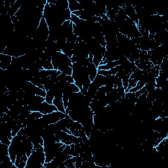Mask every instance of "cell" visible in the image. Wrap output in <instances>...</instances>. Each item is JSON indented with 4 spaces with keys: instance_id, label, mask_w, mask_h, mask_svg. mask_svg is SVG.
<instances>
[{
    "instance_id": "cell-1",
    "label": "cell",
    "mask_w": 168,
    "mask_h": 168,
    "mask_svg": "<svg viewBox=\"0 0 168 168\" xmlns=\"http://www.w3.org/2000/svg\"><path fill=\"white\" fill-rule=\"evenodd\" d=\"M45 163V154L43 147L34 150L28 157L25 168H42Z\"/></svg>"
},
{
    "instance_id": "cell-2",
    "label": "cell",
    "mask_w": 168,
    "mask_h": 168,
    "mask_svg": "<svg viewBox=\"0 0 168 168\" xmlns=\"http://www.w3.org/2000/svg\"><path fill=\"white\" fill-rule=\"evenodd\" d=\"M66 147V145L62 142H55L51 145L44 147V152L45 154V163L50 162L55 158L58 154L63 151Z\"/></svg>"
},
{
    "instance_id": "cell-3",
    "label": "cell",
    "mask_w": 168,
    "mask_h": 168,
    "mask_svg": "<svg viewBox=\"0 0 168 168\" xmlns=\"http://www.w3.org/2000/svg\"><path fill=\"white\" fill-rule=\"evenodd\" d=\"M66 116V113H63L60 111H55L52 113L47 114H43L42 118L45 120V122L47 123V125L55 123L61 119L65 118Z\"/></svg>"
},
{
    "instance_id": "cell-4",
    "label": "cell",
    "mask_w": 168,
    "mask_h": 168,
    "mask_svg": "<svg viewBox=\"0 0 168 168\" xmlns=\"http://www.w3.org/2000/svg\"><path fill=\"white\" fill-rule=\"evenodd\" d=\"M120 7L123 8L124 10L126 15L131 19L134 23L136 24H139V18L137 17V15L136 14V12L135 9L133 5H129V4H123L120 5Z\"/></svg>"
},
{
    "instance_id": "cell-5",
    "label": "cell",
    "mask_w": 168,
    "mask_h": 168,
    "mask_svg": "<svg viewBox=\"0 0 168 168\" xmlns=\"http://www.w3.org/2000/svg\"><path fill=\"white\" fill-rule=\"evenodd\" d=\"M12 62V56L5 55L4 53L0 54V68L3 70H6L9 68Z\"/></svg>"
},
{
    "instance_id": "cell-6",
    "label": "cell",
    "mask_w": 168,
    "mask_h": 168,
    "mask_svg": "<svg viewBox=\"0 0 168 168\" xmlns=\"http://www.w3.org/2000/svg\"><path fill=\"white\" fill-rule=\"evenodd\" d=\"M55 111H58V109L53 104H49L45 101L41 104L39 112L42 113L43 114H47L52 113Z\"/></svg>"
},
{
    "instance_id": "cell-7",
    "label": "cell",
    "mask_w": 168,
    "mask_h": 168,
    "mask_svg": "<svg viewBox=\"0 0 168 168\" xmlns=\"http://www.w3.org/2000/svg\"><path fill=\"white\" fill-rule=\"evenodd\" d=\"M135 65L137 66V67L141 70H145L150 69L154 66L153 63L149 61H142V60H137L135 62Z\"/></svg>"
},
{
    "instance_id": "cell-8",
    "label": "cell",
    "mask_w": 168,
    "mask_h": 168,
    "mask_svg": "<svg viewBox=\"0 0 168 168\" xmlns=\"http://www.w3.org/2000/svg\"><path fill=\"white\" fill-rule=\"evenodd\" d=\"M74 44L75 43H70L66 41L65 45L61 48V52L71 59L73 56V47L74 46Z\"/></svg>"
},
{
    "instance_id": "cell-9",
    "label": "cell",
    "mask_w": 168,
    "mask_h": 168,
    "mask_svg": "<svg viewBox=\"0 0 168 168\" xmlns=\"http://www.w3.org/2000/svg\"><path fill=\"white\" fill-rule=\"evenodd\" d=\"M23 142L27 156L29 157L34 150V144L30 141L28 137L24 139V140H23Z\"/></svg>"
},
{
    "instance_id": "cell-10",
    "label": "cell",
    "mask_w": 168,
    "mask_h": 168,
    "mask_svg": "<svg viewBox=\"0 0 168 168\" xmlns=\"http://www.w3.org/2000/svg\"><path fill=\"white\" fill-rule=\"evenodd\" d=\"M68 1L69 4L68 9L72 12L83 9L81 4L77 0H68Z\"/></svg>"
},
{
    "instance_id": "cell-11",
    "label": "cell",
    "mask_w": 168,
    "mask_h": 168,
    "mask_svg": "<svg viewBox=\"0 0 168 168\" xmlns=\"http://www.w3.org/2000/svg\"><path fill=\"white\" fill-rule=\"evenodd\" d=\"M23 3H22L21 1L17 0L15 4L11 6V9H9V11L7 12V15L10 17H13V16L17 13L18 11L19 10V9L21 7V6L23 5Z\"/></svg>"
},
{
    "instance_id": "cell-12",
    "label": "cell",
    "mask_w": 168,
    "mask_h": 168,
    "mask_svg": "<svg viewBox=\"0 0 168 168\" xmlns=\"http://www.w3.org/2000/svg\"><path fill=\"white\" fill-rule=\"evenodd\" d=\"M156 81V88H164L166 85H167V78L164 76L160 75L155 79Z\"/></svg>"
},
{
    "instance_id": "cell-13",
    "label": "cell",
    "mask_w": 168,
    "mask_h": 168,
    "mask_svg": "<svg viewBox=\"0 0 168 168\" xmlns=\"http://www.w3.org/2000/svg\"><path fill=\"white\" fill-rule=\"evenodd\" d=\"M87 68L89 70V73H90V79L92 81L98 74L97 66L93 62H90V65L87 66Z\"/></svg>"
},
{
    "instance_id": "cell-14",
    "label": "cell",
    "mask_w": 168,
    "mask_h": 168,
    "mask_svg": "<svg viewBox=\"0 0 168 168\" xmlns=\"http://www.w3.org/2000/svg\"><path fill=\"white\" fill-rule=\"evenodd\" d=\"M9 155L12 162L15 164L16 158H17V147L16 145L12 142L9 147Z\"/></svg>"
},
{
    "instance_id": "cell-15",
    "label": "cell",
    "mask_w": 168,
    "mask_h": 168,
    "mask_svg": "<svg viewBox=\"0 0 168 168\" xmlns=\"http://www.w3.org/2000/svg\"><path fill=\"white\" fill-rule=\"evenodd\" d=\"M9 146L1 143L0 144V158L1 161L4 158L9 155Z\"/></svg>"
},
{
    "instance_id": "cell-16",
    "label": "cell",
    "mask_w": 168,
    "mask_h": 168,
    "mask_svg": "<svg viewBox=\"0 0 168 168\" xmlns=\"http://www.w3.org/2000/svg\"><path fill=\"white\" fill-rule=\"evenodd\" d=\"M55 4L62 10L68 9L69 4L68 0H55Z\"/></svg>"
},
{
    "instance_id": "cell-17",
    "label": "cell",
    "mask_w": 168,
    "mask_h": 168,
    "mask_svg": "<svg viewBox=\"0 0 168 168\" xmlns=\"http://www.w3.org/2000/svg\"><path fill=\"white\" fill-rule=\"evenodd\" d=\"M74 137L75 136L73 135L72 134H66V135L65 136L64 138L62 139L61 142L66 145H70L74 142Z\"/></svg>"
},
{
    "instance_id": "cell-18",
    "label": "cell",
    "mask_w": 168,
    "mask_h": 168,
    "mask_svg": "<svg viewBox=\"0 0 168 168\" xmlns=\"http://www.w3.org/2000/svg\"><path fill=\"white\" fill-rule=\"evenodd\" d=\"M58 70L61 71L62 73H64L67 76H72V68L68 65H62L59 66Z\"/></svg>"
},
{
    "instance_id": "cell-19",
    "label": "cell",
    "mask_w": 168,
    "mask_h": 168,
    "mask_svg": "<svg viewBox=\"0 0 168 168\" xmlns=\"http://www.w3.org/2000/svg\"><path fill=\"white\" fill-rule=\"evenodd\" d=\"M1 164L5 167H12L14 166V163L12 162L9 155L6 156L1 161Z\"/></svg>"
},
{
    "instance_id": "cell-20",
    "label": "cell",
    "mask_w": 168,
    "mask_h": 168,
    "mask_svg": "<svg viewBox=\"0 0 168 168\" xmlns=\"http://www.w3.org/2000/svg\"><path fill=\"white\" fill-rule=\"evenodd\" d=\"M23 128V123L22 122H21L19 120H18L17 123L16 124L13 128H12V137H14V136L17 135L18 132L20 131V130Z\"/></svg>"
},
{
    "instance_id": "cell-21",
    "label": "cell",
    "mask_w": 168,
    "mask_h": 168,
    "mask_svg": "<svg viewBox=\"0 0 168 168\" xmlns=\"http://www.w3.org/2000/svg\"><path fill=\"white\" fill-rule=\"evenodd\" d=\"M145 86L146 87V90H147V93H149V92L153 91L155 88H156V81H155V80H154L149 81L148 82V83L145 84Z\"/></svg>"
},
{
    "instance_id": "cell-22",
    "label": "cell",
    "mask_w": 168,
    "mask_h": 168,
    "mask_svg": "<svg viewBox=\"0 0 168 168\" xmlns=\"http://www.w3.org/2000/svg\"><path fill=\"white\" fill-rule=\"evenodd\" d=\"M34 94L36 95H38V96H41L43 97H45L46 94H47V91L43 90V89L40 88L39 87L36 86L34 89Z\"/></svg>"
},
{
    "instance_id": "cell-23",
    "label": "cell",
    "mask_w": 168,
    "mask_h": 168,
    "mask_svg": "<svg viewBox=\"0 0 168 168\" xmlns=\"http://www.w3.org/2000/svg\"><path fill=\"white\" fill-rule=\"evenodd\" d=\"M15 166L17 168H25L26 166V162L23 160L21 158H16L15 162Z\"/></svg>"
},
{
    "instance_id": "cell-24",
    "label": "cell",
    "mask_w": 168,
    "mask_h": 168,
    "mask_svg": "<svg viewBox=\"0 0 168 168\" xmlns=\"http://www.w3.org/2000/svg\"><path fill=\"white\" fill-rule=\"evenodd\" d=\"M0 142H1V143L7 145L8 146L10 145L11 143V141L10 139H9L5 135L2 134H0Z\"/></svg>"
},
{
    "instance_id": "cell-25",
    "label": "cell",
    "mask_w": 168,
    "mask_h": 168,
    "mask_svg": "<svg viewBox=\"0 0 168 168\" xmlns=\"http://www.w3.org/2000/svg\"><path fill=\"white\" fill-rule=\"evenodd\" d=\"M77 40H78V36L76 35H75L74 33L70 34L69 36L66 37V41L70 43L77 42Z\"/></svg>"
},
{
    "instance_id": "cell-26",
    "label": "cell",
    "mask_w": 168,
    "mask_h": 168,
    "mask_svg": "<svg viewBox=\"0 0 168 168\" xmlns=\"http://www.w3.org/2000/svg\"><path fill=\"white\" fill-rule=\"evenodd\" d=\"M76 157V162H75V167L76 168H81L82 163H83L84 160L81 156H75Z\"/></svg>"
},
{
    "instance_id": "cell-27",
    "label": "cell",
    "mask_w": 168,
    "mask_h": 168,
    "mask_svg": "<svg viewBox=\"0 0 168 168\" xmlns=\"http://www.w3.org/2000/svg\"><path fill=\"white\" fill-rule=\"evenodd\" d=\"M139 60H142V61H149L147 51H141L140 55H139Z\"/></svg>"
},
{
    "instance_id": "cell-28",
    "label": "cell",
    "mask_w": 168,
    "mask_h": 168,
    "mask_svg": "<svg viewBox=\"0 0 168 168\" xmlns=\"http://www.w3.org/2000/svg\"><path fill=\"white\" fill-rule=\"evenodd\" d=\"M55 85V84L53 83V82L51 80H49L47 81L46 83L43 85V87H44V90H45L46 91H49L53 85Z\"/></svg>"
},
{
    "instance_id": "cell-29",
    "label": "cell",
    "mask_w": 168,
    "mask_h": 168,
    "mask_svg": "<svg viewBox=\"0 0 168 168\" xmlns=\"http://www.w3.org/2000/svg\"><path fill=\"white\" fill-rule=\"evenodd\" d=\"M35 66H36V67L38 70H42L44 69L42 65V62L41 61L40 59H38L35 61Z\"/></svg>"
},
{
    "instance_id": "cell-30",
    "label": "cell",
    "mask_w": 168,
    "mask_h": 168,
    "mask_svg": "<svg viewBox=\"0 0 168 168\" xmlns=\"http://www.w3.org/2000/svg\"><path fill=\"white\" fill-rule=\"evenodd\" d=\"M58 81L60 82H67L66 80H67V75H66L64 73H61L59 76L57 77Z\"/></svg>"
},
{
    "instance_id": "cell-31",
    "label": "cell",
    "mask_w": 168,
    "mask_h": 168,
    "mask_svg": "<svg viewBox=\"0 0 168 168\" xmlns=\"http://www.w3.org/2000/svg\"><path fill=\"white\" fill-rule=\"evenodd\" d=\"M117 90H118V93L121 95L122 98H125V90L124 87L123 86H120L117 87Z\"/></svg>"
},
{
    "instance_id": "cell-32",
    "label": "cell",
    "mask_w": 168,
    "mask_h": 168,
    "mask_svg": "<svg viewBox=\"0 0 168 168\" xmlns=\"http://www.w3.org/2000/svg\"><path fill=\"white\" fill-rule=\"evenodd\" d=\"M70 87L73 93H78V92H80V90L75 84H70Z\"/></svg>"
},
{
    "instance_id": "cell-33",
    "label": "cell",
    "mask_w": 168,
    "mask_h": 168,
    "mask_svg": "<svg viewBox=\"0 0 168 168\" xmlns=\"http://www.w3.org/2000/svg\"><path fill=\"white\" fill-rule=\"evenodd\" d=\"M145 92H147V90H146V87L145 86H144L143 87H142L140 90H139L137 91V92H135V95H136V97H139L141 95H142V93H145Z\"/></svg>"
},
{
    "instance_id": "cell-34",
    "label": "cell",
    "mask_w": 168,
    "mask_h": 168,
    "mask_svg": "<svg viewBox=\"0 0 168 168\" xmlns=\"http://www.w3.org/2000/svg\"><path fill=\"white\" fill-rule=\"evenodd\" d=\"M66 81L68 82L69 84H74V80L72 76H67V80H66Z\"/></svg>"
}]
</instances>
